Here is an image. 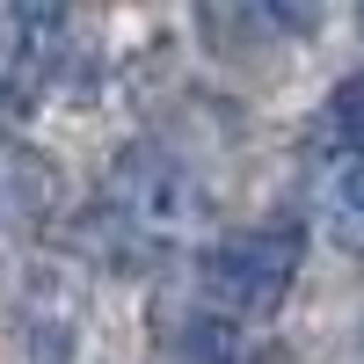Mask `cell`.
Returning a JSON list of instances; mask_svg holds the SVG:
<instances>
[{
    "mask_svg": "<svg viewBox=\"0 0 364 364\" xmlns=\"http://www.w3.org/2000/svg\"><path fill=\"white\" fill-rule=\"evenodd\" d=\"M299 255H306V233L299 226H240L226 240H211L197 262V291L211 314L226 321H269L299 284Z\"/></svg>",
    "mask_w": 364,
    "mask_h": 364,
    "instance_id": "obj_1",
    "label": "cell"
},
{
    "mask_svg": "<svg viewBox=\"0 0 364 364\" xmlns=\"http://www.w3.org/2000/svg\"><path fill=\"white\" fill-rule=\"evenodd\" d=\"M102 226H117L124 248H175L204 226V190L168 154H132L102 190Z\"/></svg>",
    "mask_w": 364,
    "mask_h": 364,
    "instance_id": "obj_2",
    "label": "cell"
},
{
    "mask_svg": "<svg viewBox=\"0 0 364 364\" xmlns=\"http://www.w3.org/2000/svg\"><path fill=\"white\" fill-rule=\"evenodd\" d=\"M175 364H248V350H240V321L226 314H190L175 328Z\"/></svg>",
    "mask_w": 364,
    "mask_h": 364,
    "instance_id": "obj_3",
    "label": "cell"
},
{
    "mask_svg": "<svg viewBox=\"0 0 364 364\" xmlns=\"http://www.w3.org/2000/svg\"><path fill=\"white\" fill-rule=\"evenodd\" d=\"M364 146V73H350L321 109V154H357Z\"/></svg>",
    "mask_w": 364,
    "mask_h": 364,
    "instance_id": "obj_4",
    "label": "cell"
},
{
    "mask_svg": "<svg viewBox=\"0 0 364 364\" xmlns=\"http://www.w3.org/2000/svg\"><path fill=\"white\" fill-rule=\"evenodd\" d=\"M321 197L343 219H364V146L357 154H321Z\"/></svg>",
    "mask_w": 364,
    "mask_h": 364,
    "instance_id": "obj_5",
    "label": "cell"
},
{
    "mask_svg": "<svg viewBox=\"0 0 364 364\" xmlns=\"http://www.w3.org/2000/svg\"><path fill=\"white\" fill-rule=\"evenodd\" d=\"M0 22H8L29 51H44L58 29H66V0H0Z\"/></svg>",
    "mask_w": 364,
    "mask_h": 364,
    "instance_id": "obj_6",
    "label": "cell"
},
{
    "mask_svg": "<svg viewBox=\"0 0 364 364\" xmlns=\"http://www.w3.org/2000/svg\"><path fill=\"white\" fill-rule=\"evenodd\" d=\"M262 22L277 29V37H321V15H328V0H255Z\"/></svg>",
    "mask_w": 364,
    "mask_h": 364,
    "instance_id": "obj_7",
    "label": "cell"
},
{
    "mask_svg": "<svg viewBox=\"0 0 364 364\" xmlns=\"http://www.w3.org/2000/svg\"><path fill=\"white\" fill-rule=\"evenodd\" d=\"M357 29H364V0H357Z\"/></svg>",
    "mask_w": 364,
    "mask_h": 364,
    "instance_id": "obj_8",
    "label": "cell"
}]
</instances>
